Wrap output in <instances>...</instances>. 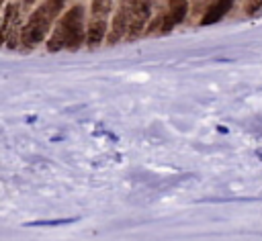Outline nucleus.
Here are the masks:
<instances>
[{
    "label": "nucleus",
    "mask_w": 262,
    "mask_h": 241,
    "mask_svg": "<svg viewBox=\"0 0 262 241\" xmlns=\"http://www.w3.org/2000/svg\"><path fill=\"white\" fill-rule=\"evenodd\" d=\"M168 4H170V20L174 25L182 22L188 12V2L186 0H168Z\"/></svg>",
    "instance_id": "7"
},
{
    "label": "nucleus",
    "mask_w": 262,
    "mask_h": 241,
    "mask_svg": "<svg viewBox=\"0 0 262 241\" xmlns=\"http://www.w3.org/2000/svg\"><path fill=\"white\" fill-rule=\"evenodd\" d=\"M82 41H84V8L80 4H76L66 12V16L53 29V33L47 41V49L59 51V49L68 47L74 51L82 45Z\"/></svg>",
    "instance_id": "1"
},
{
    "label": "nucleus",
    "mask_w": 262,
    "mask_h": 241,
    "mask_svg": "<svg viewBox=\"0 0 262 241\" xmlns=\"http://www.w3.org/2000/svg\"><path fill=\"white\" fill-rule=\"evenodd\" d=\"M129 25H131V0H121L119 8H117V12H115V18H113V22H111L106 41L113 45V43L121 41L123 37H127Z\"/></svg>",
    "instance_id": "4"
},
{
    "label": "nucleus",
    "mask_w": 262,
    "mask_h": 241,
    "mask_svg": "<svg viewBox=\"0 0 262 241\" xmlns=\"http://www.w3.org/2000/svg\"><path fill=\"white\" fill-rule=\"evenodd\" d=\"M229 8H231V0H217L213 6H209V10L205 12L201 25H213V22L221 20L229 12Z\"/></svg>",
    "instance_id": "6"
},
{
    "label": "nucleus",
    "mask_w": 262,
    "mask_h": 241,
    "mask_svg": "<svg viewBox=\"0 0 262 241\" xmlns=\"http://www.w3.org/2000/svg\"><path fill=\"white\" fill-rule=\"evenodd\" d=\"M111 12V0H92V14H90V27H88V45L96 47L106 33V18Z\"/></svg>",
    "instance_id": "3"
},
{
    "label": "nucleus",
    "mask_w": 262,
    "mask_h": 241,
    "mask_svg": "<svg viewBox=\"0 0 262 241\" xmlns=\"http://www.w3.org/2000/svg\"><path fill=\"white\" fill-rule=\"evenodd\" d=\"M78 219L76 216H70V219H49V221H31V223H25L27 227H55V225H70V223H76Z\"/></svg>",
    "instance_id": "9"
},
{
    "label": "nucleus",
    "mask_w": 262,
    "mask_h": 241,
    "mask_svg": "<svg viewBox=\"0 0 262 241\" xmlns=\"http://www.w3.org/2000/svg\"><path fill=\"white\" fill-rule=\"evenodd\" d=\"M63 8V0H45L29 18L27 27L23 29V43L33 47L37 45L49 31L51 22L55 20V16L61 12Z\"/></svg>",
    "instance_id": "2"
},
{
    "label": "nucleus",
    "mask_w": 262,
    "mask_h": 241,
    "mask_svg": "<svg viewBox=\"0 0 262 241\" xmlns=\"http://www.w3.org/2000/svg\"><path fill=\"white\" fill-rule=\"evenodd\" d=\"M33 2H37V0H25V4H33Z\"/></svg>",
    "instance_id": "10"
},
{
    "label": "nucleus",
    "mask_w": 262,
    "mask_h": 241,
    "mask_svg": "<svg viewBox=\"0 0 262 241\" xmlns=\"http://www.w3.org/2000/svg\"><path fill=\"white\" fill-rule=\"evenodd\" d=\"M18 6L16 4H8V6H4V16H2V41L6 43V39H8V33H10V25H12V18H16L18 14Z\"/></svg>",
    "instance_id": "8"
},
{
    "label": "nucleus",
    "mask_w": 262,
    "mask_h": 241,
    "mask_svg": "<svg viewBox=\"0 0 262 241\" xmlns=\"http://www.w3.org/2000/svg\"><path fill=\"white\" fill-rule=\"evenodd\" d=\"M147 16H149V0H131V25L127 39H135L141 35Z\"/></svg>",
    "instance_id": "5"
}]
</instances>
